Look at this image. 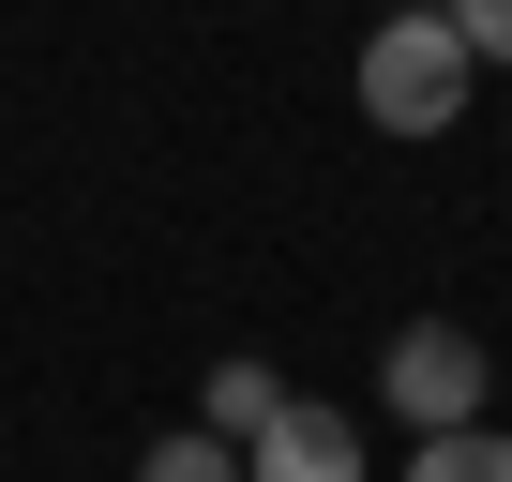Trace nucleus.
Returning a JSON list of instances; mask_svg holds the SVG:
<instances>
[{
  "mask_svg": "<svg viewBox=\"0 0 512 482\" xmlns=\"http://www.w3.org/2000/svg\"><path fill=\"white\" fill-rule=\"evenodd\" d=\"M467 76L482 61H467V31L437 16V0H392V16L362 31V121L377 136H452L467 121Z\"/></svg>",
  "mask_w": 512,
  "mask_h": 482,
  "instance_id": "nucleus-1",
  "label": "nucleus"
},
{
  "mask_svg": "<svg viewBox=\"0 0 512 482\" xmlns=\"http://www.w3.org/2000/svg\"><path fill=\"white\" fill-rule=\"evenodd\" d=\"M377 392H392V422H407V437H452V422H482L497 362H482V332H467V317H407V332H392V362H377Z\"/></svg>",
  "mask_w": 512,
  "mask_h": 482,
  "instance_id": "nucleus-2",
  "label": "nucleus"
},
{
  "mask_svg": "<svg viewBox=\"0 0 512 482\" xmlns=\"http://www.w3.org/2000/svg\"><path fill=\"white\" fill-rule=\"evenodd\" d=\"M256 482H362V407H317V392H287V422L241 452Z\"/></svg>",
  "mask_w": 512,
  "mask_h": 482,
  "instance_id": "nucleus-3",
  "label": "nucleus"
},
{
  "mask_svg": "<svg viewBox=\"0 0 512 482\" xmlns=\"http://www.w3.org/2000/svg\"><path fill=\"white\" fill-rule=\"evenodd\" d=\"M287 422V377L272 362H211V392H196V437H226V452H256Z\"/></svg>",
  "mask_w": 512,
  "mask_h": 482,
  "instance_id": "nucleus-4",
  "label": "nucleus"
},
{
  "mask_svg": "<svg viewBox=\"0 0 512 482\" xmlns=\"http://www.w3.org/2000/svg\"><path fill=\"white\" fill-rule=\"evenodd\" d=\"M407 482H512V437H497V422H452V437L407 452Z\"/></svg>",
  "mask_w": 512,
  "mask_h": 482,
  "instance_id": "nucleus-5",
  "label": "nucleus"
},
{
  "mask_svg": "<svg viewBox=\"0 0 512 482\" xmlns=\"http://www.w3.org/2000/svg\"><path fill=\"white\" fill-rule=\"evenodd\" d=\"M136 482H256V467H241L226 437H196V422H181V437H151V452H136Z\"/></svg>",
  "mask_w": 512,
  "mask_h": 482,
  "instance_id": "nucleus-6",
  "label": "nucleus"
},
{
  "mask_svg": "<svg viewBox=\"0 0 512 482\" xmlns=\"http://www.w3.org/2000/svg\"><path fill=\"white\" fill-rule=\"evenodd\" d=\"M437 16L467 31V61H497V76H512V0H437Z\"/></svg>",
  "mask_w": 512,
  "mask_h": 482,
  "instance_id": "nucleus-7",
  "label": "nucleus"
}]
</instances>
